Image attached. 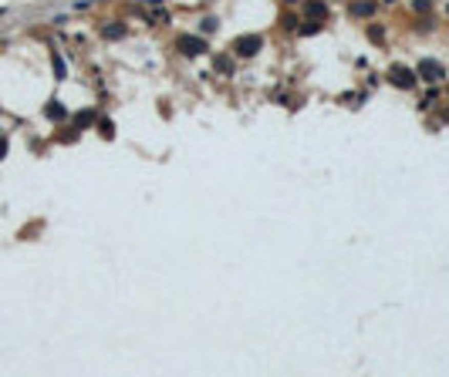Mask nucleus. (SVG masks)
<instances>
[{
  "mask_svg": "<svg viewBox=\"0 0 449 377\" xmlns=\"http://www.w3.org/2000/svg\"><path fill=\"white\" fill-rule=\"evenodd\" d=\"M260 48H263L260 34H243V37H237V44H233V51H237L240 57H253Z\"/></svg>",
  "mask_w": 449,
  "mask_h": 377,
  "instance_id": "1",
  "label": "nucleus"
},
{
  "mask_svg": "<svg viewBox=\"0 0 449 377\" xmlns=\"http://www.w3.org/2000/svg\"><path fill=\"white\" fill-rule=\"evenodd\" d=\"M416 78H422V81H442L446 78V68L439 64V61H419V68H416Z\"/></svg>",
  "mask_w": 449,
  "mask_h": 377,
  "instance_id": "2",
  "label": "nucleus"
},
{
  "mask_svg": "<svg viewBox=\"0 0 449 377\" xmlns=\"http://www.w3.org/2000/svg\"><path fill=\"white\" fill-rule=\"evenodd\" d=\"M176 48H179L186 57H196V54H203V51H210V48H206V40L203 37H193V34H182V37L176 40Z\"/></svg>",
  "mask_w": 449,
  "mask_h": 377,
  "instance_id": "3",
  "label": "nucleus"
},
{
  "mask_svg": "<svg viewBox=\"0 0 449 377\" xmlns=\"http://www.w3.org/2000/svg\"><path fill=\"white\" fill-rule=\"evenodd\" d=\"M389 81H392L395 88H402V91H409V88H416V71H409V68H402V64H395L392 71H389Z\"/></svg>",
  "mask_w": 449,
  "mask_h": 377,
  "instance_id": "4",
  "label": "nucleus"
},
{
  "mask_svg": "<svg viewBox=\"0 0 449 377\" xmlns=\"http://www.w3.org/2000/svg\"><path fill=\"white\" fill-rule=\"evenodd\" d=\"M372 14H375L372 0H351V17H372Z\"/></svg>",
  "mask_w": 449,
  "mask_h": 377,
  "instance_id": "5",
  "label": "nucleus"
},
{
  "mask_svg": "<svg viewBox=\"0 0 449 377\" xmlns=\"http://www.w3.org/2000/svg\"><path fill=\"white\" fill-rule=\"evenodd\" d=\"M101 34H105L108 40H118V37H125V24H105Z\"/></svg>",
  "mask_w": 449,
  "mask_h": 377,
  "instance_id": "6",
  "label": "nucleus"
},
{
  "mask_svg": "<svg viewBox=\"0 0 449 377\" xmlns=\"http://www.w3.org/2000/svg\"><path fill=\"white\" fill-rule=\"evenodd\" d=\"M44 115H48V118H51V121H61V118H65V115H68V112H65V108H61V104H57V101H51V104H48V108H44Z\"/></svg>",
  "mask_w": 449,
  "mask_h": 377,
  "instance_id": "7",
  "label": "nucleus"
},
{
  "mask_svg": "<svg viewBox=\"0 0 449 377\" xmlns=\"http://www.w3.org/2000/svg\"><path fill=\"white\" fill-rule=\"evenodd\" d=\"M213 68H216V71H220V74H230V71H233V61H230L227 54H220V57H216V61H213Z\"/></svg>",
  "mask_w": 449,
  "mask_h": 377,
  "instance_id": "8",
  "label": "nucleus"
},
{
  "mask_svg": "<svg viewBox=\"0 0 449 377\" xmlns=\"http://www.w3.org/2000/svg\"><path fill=\"white\" fill-rule=\"evenodd\" d=\"M91 121H95V112H81L78 118H74V128H88Z\"/></svg>",
  "mask_w": 449,
  "mask_h": 377,
  "instance_id": "9",
  "label": "nucleus"
},
{
  "mask_svg": "<svg viewBox=\"0 0 449 377\" xmlns=\"http://www.w3.org/2000/svg\"><path fill=\"white\" fill-rule=\"evenodd\" d=\"M308 14H311V17H318V20H324L328 7H324V4H321V0H318V4H311V7H308Z\"/></svg>",
  "mask_w": 449,
  "mask_h": 377,
  "instance_id": "10",
  "label": "nucleus"
},
{
  "mask_svg": "<svg viewBox=\"0 0 449 377\" xmlns=\"http://www.w3.org/2000/svg\"><path fill=\"white\" fill-rule=\"evenodd\" d=\"M98 128H101V138H115V125H112L108 118H101V121H98Z\"/></svg>",
  "mask_w": 449,
  "mask_h": 377,
  "instance_id": "11",
  "label": "nucleus"
},
{
  "mask_svg": "<svg viewBox=\"0 0 449 377\" xmlns=\"http://www.w3.org/2000/svg\"><path fill=\"white\" fill-rule=\"evenodd\" d=\"M199 27H203V34H213V31H216V20H213V17H206Z\"/></svg>",
  "mask_w": 449,
  "mask_h": 377,
  "instance_id": "12",
  "label": "nucleus"
},
{
  "mask_svg": "<svg viewBox=\"0 0 449 377\" xmlns=\"http://www.w3.org/2000/svg\"><path fill=\"white\" fill-rule=\"evenodd\" d=\"M54 74H57V78H65V61H61V57H54Z\"/></svg>",
  "mask_w": 449,
  "mask_h": 377,
  "instance_id": "13",
  "label": "nucleus"
},
{
  "mask_svg": "<svg viewBox=\"0 0 449 377\" xmlns=\"http://www.w3.org/2000/svg\"><path fill=\"white\" fill-rule=\"evenodd\" d=\"M368 34H372V40H382V37H385L382 27H368Z\"/></svg>",
  "mask_w": 449,
  "mask_h": 377,
  "instance_id": "14",
  "label": "nucleus"
},
{
  "mask_svg": "<svg viewBox=\"0 0 449 377\" xmlns=\"http://www.w3.org/2000/svg\"><path fill=\"white\" fill-rule=\"evenodd\" d=\"M4 155H7V138L0 135V159H4Z\"/></svg>",
  "mask_w": 449,
  "mask_h": 377,
  "instance_id": "15",
  "label": "nucleus"
},
{
  "mask_svg": "<svg viewBox=\"0 0 449 377\" xmlns=\"http://www.w3.org/2000/svg\"><path fill=\"white\" fill-rule=\"evenodd\" d=\"M149 4H162V0H149Z\"/></svg>",
  "mask_w": 449,
  "mask_h": 377,
  "instance_id": "16",
  "label": "nucleus"
},
{
  "mask_svg": "<svg viewBox=\"0 0 449 377\" xmlns=\"http://www.w3.org/2000/svg\"><path fill=\"white\" fill-rule=\"evenodd\" d=\"M385 4H395V0H385Z\"/></svg>",
  "mask_w": 449,
  "mask_h": 377,
  "instance_id": "17",
  "label": "nucleus"
},
{
  "mask_svg": "<svg viewBox=\"0 0 449 377\" xmlns=\"http://www.w3.org/2000/svg\"><path fill=\"white\" fill-rule=\"evenodd\" d=\"M287 4H297V0H287Z\"/></svg>",
  "mask_w": 449,
  "mask_h": 377,
  "instance_id": "18",
  "label": "nucleus"
}]
</instances>
